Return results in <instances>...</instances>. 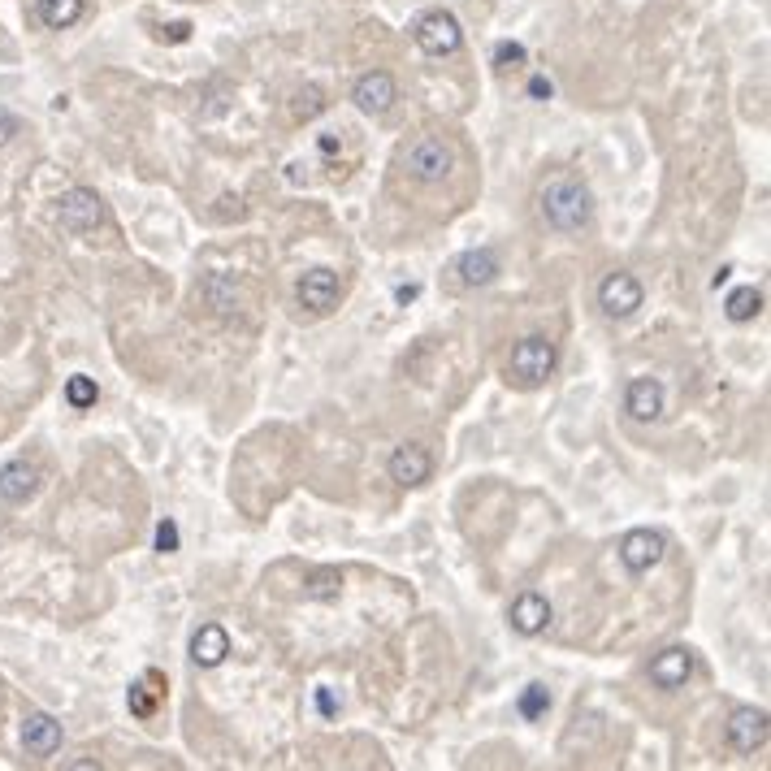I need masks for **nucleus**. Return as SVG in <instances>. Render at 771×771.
Wrapping results in <instances>:
<instances>
[{"mask_svg": "<svg viewBox=\"0 0 771 771\" xmlns=\"http://www.w3.org/2000/svg\"><path fill=\"white\" fill-rule=\"evenodd\" d=\"M542 217L555 230H581L594 217V195L577 178H551L542 187Z\"/></svg>", "mask_w": 771, "mask_h": 771, "instance_id": "obj_1", "label": "nucleus"}, {"mask_svg": "<svg viewBox=\"0 0 771 771\" xmlns=\"http://www.w3.org/2000/svg\"><path fill=\"white\" fill-rule=\"evenodd\" d=\"M551 373H555V343L551 338H542V334L520 338L512 360H507V377H512L516 386L533 390V386H542Z\"/></svg>", "mask_w": 771, "mask_h": 771, "instance_id": "obj_2", "label": "nucleus"}, {"mask_svg": "<svg viewBox=\"0 0 771 771\" xmlns=\"http://www.w3.org/2000/svg\"><path fill=\"white\" fill-rule=\"evenodd\" d=\"M416 48L425 52V57H451V52H460L464 44V31H460V18L447 9H434L425 13L421 22H416Z\"/></svg>", "mask_w": 771, "mask_h": 771, "instance_id": "obj_3", "label": "nucleus"}, {"mask_svg": "<svg viewBox=\"0 0 771 771\" xmlns=\"http://www.w3.org/2000/svg\"><path fill=\"white\" fill-rule=\"evenodd\" d=\"M451 165H455V152H451V143H442L434 135H425V139H416L408 152H403V169L416 178V182H442L451 174Z\"/></svg>", "mask_w": 771, "mask_h": 771, "instance_id": "obj_4", "label": "nucleus"}, {"mask_svg": "<svg viewBox=\"0 0 771 771\" xmlns=\"http://www.w3.org/2000/svg\"><path fill=\"white\" fill-rule=\"evenodd\" d=\"M642 299H646V291H642V282H637L633 273H611V278L598 286V308H603L611 321L633 317V312L642 308Z\"/></svg>", "mask_w": 771, "mask_h": 771, "instance_id": "obj_5", "label": "nucleus"}, {"mask_svg": "<svg viewBox=\"0 0 771 771\" xmlns=\"http://www.w3.org/2000/svg\"><path fill=\"white\" fill-rule=\"evenodd\" d=\"M57 213H61V226L70 234H91L104 221V200L96 191H87V187H74V191L61 195Z\"/></svg>", "mask_w": 771, "mask_h": 771, "instance_id": "obj_6", "label": "nucleus"}, {"mask_svg": "<svg viewBox=\"0 0 771 771\" xmlns=\"http://www.w3.org/2000/svg\"><path fill=\"white\" fill-rule=\"evenodd\" d=\"M386 473H390L395 486L416 490V486H425V481H429V473H434V460H429V451L421 447V442H403V447L390 451Z\"/></svg>", "mask_w": 771, "mask_h": 771, "instance_id": "obj_7", "label": "nucleus"}, {"mask_svg": "<svg viewBox=\"0 0 771 771\" xmlns=\"http://www.w3.org/2000/svg\"><path fill=\"white\" fill-rule=\"evenodd\" d=\"M295 299H299V308H308V312H317V317H325L334 304H338V273L334 269H304L299 273V282H295Z\"/></svg>", "mask_w": 771, "mask_h": 771, "instance_id": "obj_8", "label": "nucleus"}, {"mask_svg": "<svg viewBox=\"0 0 771 771\" xmlns=\"http://www.w3.org/2000/svg\"><path fill=\"white\" fill-rule=\"evenodd\" d=\"M663 551H668V538H663L659 529H629L624 533V542H620V559H624V568L629 572H650L663 559Z\"/></svg>", "mask_w": 771, "mask_h": 771, "instance_id": "obj_9", "label": "nucleus"}, {"mask_svg": "<svg viewBox=\"0 0 771 771\" xmlns=\"http://www.w3.org/2000/svg\"><path fill=\"white\" fill-rule=\"evenodd\" d=\"M728 741H733V750L741 754H754L767 746V711L759 707H737L728 715Z\"/></svg>", "mask_w": 771, "mask_h": 771, "instance_id": "obj_10", "label": "nucleus"}, {"mask_svg": "<svg viewBox=\"0 0 771 771\" xmlns=\"http://www.w3.org/2000/svg\"><path fill=\"white\" fill-rule=\"evenodd\" d=\"M351 100H356V109H360V113L382 117L390 104H395V78H390L386 70L360 74V78H356V87H351Z\"/></svg>", "mask_w": 771, "mask_h": 771, "instance_id": "obj_11", "label": "nucleus"}, {"mask_svg": "<svg viewBox=\"0 0 771 771\" xmlns=\"http://www.w3.org/2000/svg\"><path fill=\"white\" fill-rule=\"evenodd\" d=\"M22 750L35 754V759H48V754L61 750V724L52 720V715L35 711L22 720Z\"/></svg>", "mask_w": 771, "mask_h": 771, "instance_id": "obj_12", "label": "nucleus"}, {"mask_svg": "<svg viewBox=\"0 0 771 771\" xmlns=\"http://www.w3.org/2000/svg\"><path fill=\"white\" fill-rule=\"evenodd\" d=\"M507 620H512V629L520 633V637H538L546 624H551V603H546L542 594H520L516 603H512V611H507Z\"/></svg>", "mask_w": 771, "mask_h": 771, "instance_id": "obj_13", "label": "nucleus"}, {"mask_svg": "<svg viewBox=\"0 0 771 771\" xmlns=\"http://www.w3.org/2000/svg\"><path fill=\"white\" fill-rule=\"evenodd\" d=\"M624 412L633 421H659L663 416V386L655 377H637V382L624 390Z\"/></svg>", "mask_w": 771, "mask_h": 771, "instance_id": "obj_14", "label": "nucleus"}, {"mask_svg": "<svg viewBox=\"0 0 771 771\" xmlns=\"http://www.w3.org/2000/svg\"><path fill=\"white\" fill-rule=\"evenodd\" d=\"M689 672H694V655H689L685 646L663 650V655H655V663H650V681L659 689H681L689 681Z\"/></svg>", "mask_w": 771, "mask_h": 771, "instance_id": "obj_15", "label": "nucleus"}, {"mask_svg": "<svg viewBox=\"0 0 771 771\" xmlns=\"http://www.w3.org/2000/svg\"><path fill=\"white\" fill-rule=\"evenodd\" d=\"M39 468L31 460H9L5 468H0V494H5L9 503H26L31 494L39 490Z\"/></svg>", "mask_w": 771, "mask_h": 771, "instance_id": "obj_16", "label": "nucleus"}, {"mask_svg": "<svg viewBox=\"0 0 771 771\" xmlns=\"http://www.w3.org/2000/svg\"><path fill=\"white\" fill-rule=\"evenodd\" d=\"M230 655V637L221 624H204L200 633L191 637V663L195 668H217V663H226Z\"/></svg>", "mask_w": 771, "mask_h": 771, "instance_id": "obj_17", "label": "nucleus"}, {"mask_svg": "<svg viewBox=\"0 0 771 771\" xmlns=\"http://www.w3.org/2000/svg\"><path fill=\"white\" fill-rule=\"evenodd\" d=\"M455 273H460V282H464V286H490L494 278H499V256H494L490 247L464 252V256H460V265H455Z\"/></svg>", "mask_w": 771, "mask_h": 771, "instance_id": "obj_18", "label": "nucleus"}, {"mask_svg": "<svg viewBox=\"0 0 771 771\" xmlns=\"http://www.w3.org/2000/svg\"><path fill=\"white\" fill-rule=\"evenodd\" d=\"M35 13L48 31H65L83 18V0H35Z\"/></svg>", "mask_w": 771, "mask_h": 771, "instance_id": "obj_19", "label": "nucleus"}, {"mask_svg": "<svg viewBox=\"0 0 771 771\" xmlns=\"http://www.w3.org/2000/svg\"><path fill=\"white\" fill-rule=\"evenodd\" d=\"M161 694H165V689H161V676L148 672L143 681L130 685V711H135L139 720H148V715L156 711V698H161Z\"/></svg>", "mask_w": 771, "mask_h": 771, "instance_id": "obj_20", "label": "nucleus"}, {"mask_svg": "<svg viewBox=\"0 0 771 771\" xmlns=\"http://www.w3.org/2000/svg\"><path fill=\"white\" fill-rule=\"evenodd\" d=\"M724 308H728V317L733 321H754L763 312V291H754V286H737Z\"/></svg>", "mask_w": 771, "mask_h": 771, "instance_id": "obj_21", "label": "nucleus"}, {"mask_svg": "<svg viewBox=\"0 0 771 771\" xmlns=\"http://www.w3.org/2000/svg\"><path fill=\"white\" fill-rule=\"evenodd\" d=\"M65 399H70V408H78V412H87V408H96V399H100V390H96V382L91 377H70L65 382Z\"/></svg>", "mask_w": 771, "mask_h": 771, "instance_id": "obj_22", "label": "nucleus"}, {"mask_svg": "<svg viewBox=\"0 0 771 771\" xmlns=\"http://www.w3.org/2000/svg\"><path fill=\"white\" fill-rule=\"evenodd\" d=\"M516 707L525 720H538V715L551 711V694H546V685H525V694H520Z\"/></svg>", "mask_w": 771, "mask_h": 771, "instance_id": "obj_23", "label": "nucleus"}, {"mask_svg": "<svg viewBox=\"0 0 771 771\" xmlns=\"http://www.w3.org/2000/svg\"><path fill=\"white\" fill-rule=\"evenodd\" d=\"M325 109V96L317 87H304V91H295V117L299 122H308V117H317Z\"/></svg>", "mask_w": 771, "mask_h": 771, "instance_id": "obj_24", "label": "nucleus"}, {"mask_svg": "<svg viewBox=\"0 0 771 771\" xmlns=\"http://www.w3.org/2000/svg\"><path fill=\"white\" fill-rule=\"evenodd\" d=\"M304 594L308 598H338V594H343V577H338V572H317Z\"/></svg>", "mask_w": 771, "mask_h": 771, "instance_id": "obj_25", "label": "nucleus"}, {"mask_svg": "<svg viewBox=\"0 0 771 771\" xmlns=\"http://www.w3.org/2000/svg\"><path fill=\"white\" fill-rule=\"evenodd\" d=\"M525 44H512V39H503L499 48H494V65H499V70H516V65H525Z\"/></svg>", "mask_w": 771, "mask_h": 771, "instance_id": "obj_26", "label": "nucleus"}, {"mask_svg": "<svg viewBox=\"0 0 771 771\" xmlns=\"http://www.w3.org/2000/svg\"><path fill=\"white\" fill-rule=\"evenodd\" d=\"M156 551H161V555L178 551V525H174V520H161V525H156Z\"/></svg>", "mask_w": 771, "mask_h": 771, "instance_id": "obj_27", "label": "nucleus"}, {"mask_svg": "<svg viewBox=\"0 0 771 771\" xmlns=\"http://www.w3.org/2000/svg\"><path fill=\"white\" fill-rule=\"evenodd\" d=\"M18 130H22L18 117H13L9 109H0V148H5V143H9L13 135H18Z\"/></svg>", "mask_w": 771, "mask_h": 771, "instance_id": "obj_28", "label": "nucleus"}, {"mask_svg": "<svg viewBox=\"0 0 771 771\" xmlns=\"http://www.w3.org/2000/svg\"><path fill=\"white\" fill-rule=\"evenodd\" d=\"M551 91H555L551 78H533V83H529V96H533V100H551Z\"/></svg>", "mask_w": 771, "mask_h": 771, "instance_id": "obj_29", "label": "nucleus"}, {"mask_svg": "<svg viewBox=\"0 0 771 771\" xmlns=\"http://www.w3.org/2000/svg\"><path fill=\"white\" fill-rule=\"evenodd\" d=\"M187 35H191V26H187V22H174V26H165V31H161V39H174V44H182Z\"/></svg>", "mask_w": 771, "mask_h": 771, "instance_id": "obj_30", "label": "nucleus"}, {"mask_svg": "<svg viewBox=\"0 0 771 771\" xmlns=\"http://www.w3.org/2000/svg\"><path fill=\"white\" fill-rule=\"evenodd\" d=\"M321 152H325V156H334V152H338V139H334V135H325V139H321Z\"/></svg>", "mask_w": 771, "mask_h": 771, "instance_id": "obj_31", "label": "nucleus"}]
</instances>
